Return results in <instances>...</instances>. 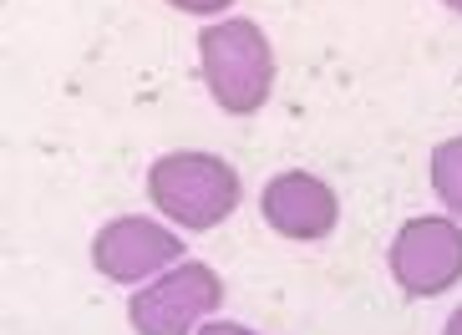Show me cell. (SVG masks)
<instances>
[{
  "label": "cell",
  "instance_id": "ba28073f",
  "mask_svg": "<svg viewBox=\"0 0 462 335\" xmlns=\"http://www.w3.org/2000/svg\"><path fill=\"white\" fill-rule=\"evenodd\" d=\"M173 11H189V15H218L224 5H234V0H168Z\"/></svg>",
  "mask_w": 462,
  "mask_h": 335
},
{
  "label": "cell",
  "instance_id": "5b68a950",
  "mask_svg": "<svg viewBox=\"0 0 462 335\" xmlns=\"http://www.w3.org/2000/svg\"><path fill=\"white\" fill-rule=\"evenodd\" d=\"M178 255H183V239L168 234L163 224H152V219H112L92 239V265L117 284L163 275V269L178 265Z\"/></svg>",
  "mask_w": 462,
  "mask_h": 335
},
{
  "label": "cell",
  "instance_id": "9c48e42d",
  "mask_svg": "<svg viewBox=\"0 0 462 335\" xmlns=\"http://www.w3.org/2000/svg\"><path fill=\"white\" fill-rule=\"evenodd\" d=\"M199 335H249L245 325H229V321H218V325H204Z\"/></svg>",
  "mask_w": 462,
  "mask_h": 335
},
{
  "label": "cell",
  "instance_id": "277c9868",
  "mask_svg": "<svg viewBox=\"0 0 462 335\" xmlns=\"http://www.w3.org/2000/svg\"><path fill=\"white\" fill-rule=\"evenodd\" d=\"M392 275L407 295L427 300L462 280V228L452 219H411L392 239Z\"/></svg>",
  "mask_w": 462,
  "mask_h": 335
},
{
  "label": "cell",
  "instance_id": "6da1fadb",
  "mask_svg": "<svg viewBox=\"0 0 462 335\" xmlns=\"http://www.w3.org/2000/svg\"><path fill=\"white\" fill-rule=\"evenodd\" d=\"M199 67L214 102L234 117L259 112L274 87V51L254 21H218L199 36Z\"/></svg>",
  "mask_w": 462,
  "mask_h": 335
},
{
  "label": "cell",
  "instance_id": "30bf717a",
  "mask_svg": "<svg viewBox=\"0 0 462 335\" xmlns=\"http://www.w3.org/2000/svg\"><path fill=\"white\" fill-rule=\"evenodd\" d=\"M442 335H462V310H452V321H448V330Z\"/></svg>",
  "mask_w": 462,
  "mask_h": 335
},
{
  "label": "cell",
  "instance_id": "7a4b0ae2",
  "mask_svg": "<svg viewBox=\"0 0 462 335\" xmlns=\"http://www.w3.org/2000/svg\"><path fill=\"white\" fill-rule=\"evenodd\" d=\"M148 193L173 224L214 228L239 209V173L214 153H168L152 163Z\"/></svg>",
  "mask_w": 462,
  "mask_h": 335
},
{
  "label": "cell",
  "instance_id": "52a82bcc",
  "mask_svg": "<svg viewBox=\"0 0 462 335\" xmlns=\"http://www.w3.org/2000/svg\"><path fill=\"white\" fill-rule=\"evenodd\" d=\"M432 188L452 214H462V137H448L432 153Z\"/></svg>",
  "mask_w": 462,
  "mask_h": 335
},
{
  "label": "cell",
  "instance_id": "8992f818",
  "mask_svg": "<svg viewBox=\"0 0 462 335\" xmlns=\"http://www.w3.org/2000/svg\"><path fill=\"white\" fill-rule=\"evenodd\" d=\"M264 224L280 234V239H326L340 219V203L330 193V183L310 173H280L264 183Z\"/></svg>",
  "mask_w": 462,
  "mask_h": 335
},
{
  "label": "cell",
  "instance_id": "3957f363",
  "mask_svg": "<svg viewBox=\"0 0 462 335\" xmlns=\"http://www.w3.org/2000/svg\"><path fill=\"white\" fill-rule=\"evenodd\" d=\"M218 305H224V280L208 265L183 259V265L163 269L148 290H137L127 305V321L137 335H189Z\"/></svg>",
  "mask_w": 462,
  "mask_h": 335
},
{
  "label": "cell",
  "instance_id": "8fae6325",
  "mask_svg": "<svg viewBox=\"0 0 462 335\" xmlns=\"http://www.w3.org/2000/svg\"><path fill=\"white\" fill-rule=\"evenodd\" d=\"M442 5H452V11H462V0H442Z\"/></svg>",
  "mask_w": 462,
  "mask_h": 335
}]
</instances>
